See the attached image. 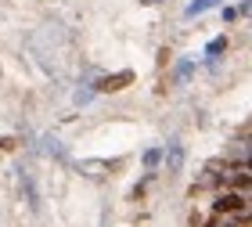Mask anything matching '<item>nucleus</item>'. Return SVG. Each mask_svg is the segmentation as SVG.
Listing matches in <instances>:
<instances>
[{
    "mask_svg": "<svg viewBox=\"0 0 252 227\" xmlns=\"http://www.w3.org/2000/svg\"><path fill=\"white\" fill-rule=\"evenodd\" d=\"M242 213H249V198L242 191H223L213 202V217H242Z\"/></svg>",
    "mask_w": 252,
    "mask_h": 227,
    "instance_id": "f257e3e1",
    "label": "nucleus"
},
{
    "mask_svg": "<svg viewBox=\"0 0 252 227\" xmlns=\"http://www.w3.org/2000/svg\"><path fill=\"white\" fill-rule=\"evenodd\" d=\"M180 166H184V144L173 141L166 148V173H180Z\"/></svg>",
    "mask_w": 252,
    "mask_h": 227,
    "instance_id": "f03ea898",
    "label": "nucleus"
},
{
    "mask_svg": "<svg viewBox=\"0 0 252 227\" xmlns=\"http://www.w3.org/2000/svg\"><path fill=\"white\" fill-rule=\"evenodd\" d=\"M130 72H116V76H105V79H97L94 83V90H123L126 83H130Z\"/></svg>",
    "mask_w": 252,
    "mask_h": 227,
    "instance_id": "7ed1b4c3",
    "label": "nucleus"
},
{
    "mask_svg": "<svg viewBox=\"0 0 252 227\" xmlns=\"http://www.w3.org/2000/svg\"><path fill=\"white\" fill-rule=\"evenodd\" d=\"M227 184H231L234 191H252V169H238V173H231Z\"/></svg>",
    "mask_w": 252,
    "mask_h": 227,
    "instance_id": "20e7f679",
    "label": "nucleus"
},
{
    "mask_svg": "<svg viewBox=\"0 0 252 227\" xmlns=\"http://www.w3.org/2000/svg\"><path fill=\"white\" fill-rule=\"evenodd\" d=\"M220 0H191V4L184 7V18H198V15H205L209 7H216Z\"/></svg>",
    "mask_w": 252,
    "mask_h": 227,
    "instance_id": "39448f33",
    "label": "nucleus"
},
{
    "mask_svg": "<svg viewBox=\"0 0 252 227\" xmlns=\"http://www.w3.org/2000/svg\"><path fill=\"white\" fill-rule=\"evenodd\" d=\"M223 51H227V40H223V36H220V40H213L209 47H205V54H209V58H213V54H223Z\"/></svg>",
    "mask_w": 252,
    "mask_h": 227,
    "instance_id": "423d86ee",
    "label": "nucleus"
},
{
    "mask_svg": "<svg viewBox=\"0 0 252 227\" xmlns=\"http://www.w3.org/2000/svg\"><path fill=\"white\" fill-rule=\"evenodd\" d=\"M158 159H162V152H158V148L144 152V166H148V169H155V166H158Z\"/></svg>",
    "mask_w": 252,
    "mask_h": 227,
    "instance_id": "0eeeda50",
    "label": "nucleus"
},
{
    "mask_svg": "<svg viewBox=\"0 0 252 227\" xmlns=\"http://www.w3.org/2000/svg\"><path fill=\"white\" fill-rule=\"evenodd\" d=\"M43 152H54V155H65V152H62V144H58V141H54V137H51V141H43Z\"/></svg>",
    "mask_w": 252,
    "mask_h": 227,
    "instance_id": "6e6552de",
    "label": "nucleus"
},
{
    "mask_svg": "<svg viewBox=\"0 0 252 227\" xmlns=\"http://www.w3.org/2000/svg\"><path fill=\"white\" fill-rule=\"evenodd\" d=\"M90 94H94V90H76V105H87Z\"/></svg>",
    "mask_w": 252,
    "mask_h": 227,
    "instance_id": "1a4fd4ad",
    "label": "nucleus"
},
{
    "mask_svg": "<svg viewBox=\"0 0 252 227\" xmlns=\"http://www.w3.org/2000/svg\"><path fill=\"white\" fill-rule=\"evenodd\" d=\"M177 76H180V79H188V76H191V62H184V65H180V69H177Z\"/></svg>",
    "mask_w": 252,
    "mask_h": 227,
    "instance_id": "9d476101",
    "label": "nucleus"
},
{
    "mask_svg": "<svg viewBox=\"0 0 252 227\" xmlns=\"http://www.w3.org/2000/svg\"><path fill=\"white\" fill-rule=\"evenodd\" d=\"M242 15H252V0H245V4H242Z\"/></svg>",
    "mask_w": 252,
    "mask_h": 227,
    "instance_id": "9b49d317",
    "label": "nucleus"
},
{
    "mask_svg": "<svg viewBox=\"0 0 252 227\" xmlns=\"http://www.w3.org/2000/svg\"><path fill=\"white\" fill-rule=\"evenodd\" d=\"M220 227H238V224H220Z\"/></svg>",
    "mask_w": 252,
    "mask_h": 227,
    "instance_id": "f8f14e48",
    "label": "nucleus"
},
{
    "mask_svg": "<svg viewBox=\"0 0 252 227\" xmlns=\"http://www.w3.org/2000/svg\"><path fill=\"white\" fill-rule=\"evenodd\" d=\"M249 202H252V198H249Z\"/></svg>",
    "mask_w": 252,
    "mask_h": 227,
    "instance_id": "ddd939ff",
    "label": "nucleus"
}]
</instances>
